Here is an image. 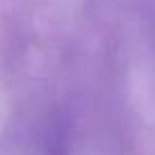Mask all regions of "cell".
Here are the masks:
<instances>
[{
    "mask_svg": "<svg viewBox=\"0 0 155 155\" xmlns=\"http://www.w3.org/2000/svg\"><path fill=\"white\" fill-rule=\"evenodd\" d=\"M39 155H68L62 130H57V128L53 126V128H48V130L44 132V139L39 144Z\"/></svg>",
    "mask_w": 155,
    "mask_h": 155,
    "instance_id": "cell-1",
    "label": "cell"
}]
</instances>
